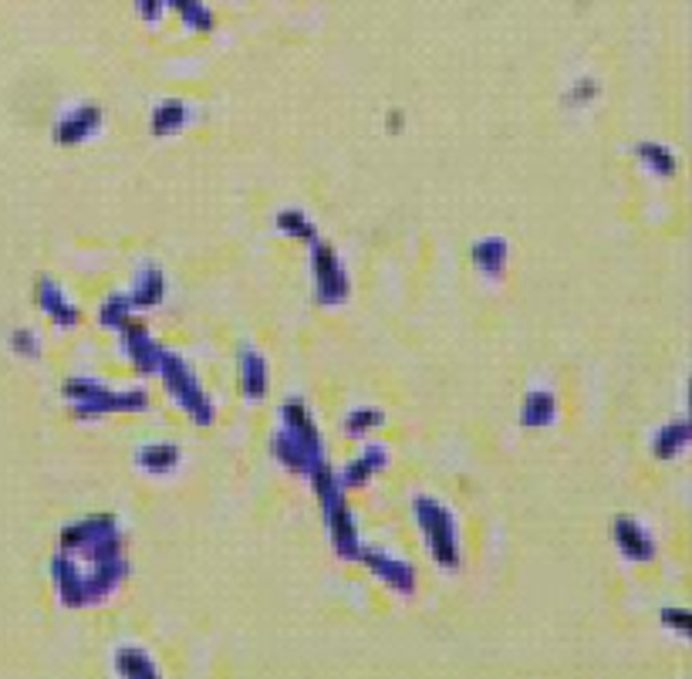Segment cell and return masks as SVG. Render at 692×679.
<instances>
[{
	"instance_id": "13",
	"label": "cell",
	"mask_w": 692,
	"mask_h": 679,
	"mask_svg": "<svg viewBox=\"0 0 692 679\" xmlns=\"http://www.w3.org/2000/svg\"><path fill=\"white\" fill-rule=\"evenodd\" d=\"M385 466H389V446L369 440V446L359 456H352L341 470H334V481H338L341 491H359V487H365L375 477V473H382Z\"/></svg>"
},
{
	"instance_id": "22",
	"label": "cell",
	"mask_w": 692,
	"mask_h": 679,
	"mask_svg": "<svg viewBox=\"0 0 692 679\" xmlns=\"http://www.w3.org/2000/svg\"><path fill=\"white\" fill-rule=\"evenodd\" d=\"M636 156H639V163H642L652 176H659V179H672V176L679 173V156H675L665 143L645 140V143L636 146Z\"/></svg>"
},
{
	"instance_id": "26",
	"label": "cell",
	"mask_w": 692,
	"mask_h": 679,
	"mask_svg": "<svg viewBox=\"0 0 692 679\" xmlns=\"http://www.w3.org/2000/svg\"><path fill=\"white\" fill-rule=\"evenodd\" d=\"M132 315H135V311H132L125 291L109 295V298L102 301V308H99V321H102V328H109V331H118L125 321H132Z\"/></svg>"
},
{
	"instance_id": "16",
	"label": "cell",
	"mask_w": 692,
	"mask_h": 679,
	"mask_svg": "<svg viewBox=\"0 0 692 679\" xmlns=\"http://www.w3.org/2000/svg\"><path fill=\"white\" fill-rule=\"evenodd\" d=\"M183 463V450L179 443L159 440V443H143L135 450V466L149 473V477H169L173 470H179Z\"/></svg>"
},
{
	"instance_id": "6",
	"label": "cell",
	"mask_w": 692,
	"mask_h": 679,
	"mask_svg": "<svg viewBox=\"0 0 692 679\" xmlns=\"http://www.w3.org/2000/svg\"><path fill=\"white\" fill-rule=\"evenodd\" d=\"M163 379V389L166 395L173 399L176 410L193 423V426H210L217 420V410H214V399L206 395V389L199 385L193 366L179 356V352H163V362H159V372Z\"/></svg>"
},
{
	"instance_id": "17",
	"label": "cell",
	"mask_w": 692,
	"mask_h": 679,
	"mask_svg": "<svg viewBox=\"0 0 692 679\" xmlns=\"http://www.w3.org/2000/svg\"><path fill=\"white\" fill-rule=\"evenodd\" d=\"M237 369H240V389H244L247 402H260L267 395V389H270V366H267V359L257 349L244 346L240 356H237Z\"/></svg>"
},
{
	"instance_id": "3",
	"label": "cell",
	"mask_w": 692,
	"mask_h": 679,
	"mask_svg": "<svg viewBox=\"0 0 692 679\" xmlns=\"http://www.w3.org/2000/svg\"><path fill=\"white\" fill-rule=\"evenodd\" d=\"M64 402L72 405L75 420H102V416H115V413H143L149 410V392L146 389H112L102 379H89V375H75L64 379L61 385Z\"/></svg>"
},
{
	"instance_id": "23",
	"label": "cell",
	"mask_w": 692,
	"mask_h": 679,
	"mask_svg": "<svg viewBox=\"0 0 692 679\" xmlns=\"http://www.w3.org/2000/svg\"><path fill=\"white\" fill-rule=\"evenodd\" d=\"M689 446V423L679 420V423H665L655 436H652V453L659 460H679Z\"/></svg>"
},
{
	"instance_id": "15",
	"label": "cell",
	"mask_w": 692,
	"mask_h": 679,
	"mask_svg": "<svg viewBox=\"0 0 692 679\" xmlns=\"http://www.w3.org/2000/svg\"><path fill=\"white\" fill-rule=\"evenodd\" d=\"M128 295V305L132 311H149V308H159L166 301V275L159 264H143L135 275V285Z\"/></svg>"
},
{
	"instance_id": "10",
	"label": "cell",
	"mask_w": 692,
	"mask_h": 679,
	"mask_svg": "<svg viewBox=\"0 0 692 679\" xmlns=\"http://www.w3.org/2000/svg\"><path fill=\"white\" fill-rule=\"evenodd\" d=\"M34 301H38V311L61 331H72L82 325V308L75 305V298L48 275H41L34 281Z\"/></svg>"
},
{
	"instance_id": "9",
	"label": "cell",
	"mask_w": 692,
	"mask_h": 679,
	"mask_svg": "<svg viewBox=\"0 0 692 679\" xmlns=\"http://www.w3.org/2000/svg\"><path fill=\"white\" fill-rule=\"evenodd\" d=\"M105 122V112L102 105L95 102H79L72 109H64L58 119H54V128H51V140L61 146V150H72V146H85L92 135L102 128Z\"/></svg>"
},
{
	"instance_id": "2",
	"label": "cell",
	"mask_w": 692,
	"mask_h": 679,
	"mask_svg": "<svg viewBox=\"0 0 692 679\" xmlns=\"http://www.w3.org/2000/svg\"><path fill=\"white\" fill-rule=\"evenodd\" d=\"M270 453L277 463L304 481H311L321 466H328V446L304 399L295 395L281 405V426L270 436Z\"/></svg>"
},
{
	"instance_id": "29",
	"label": "cell",
	"mask_w": 692,
	"mask_h": 679,
	"mask_svg": "<svg viewBox=\"0 0 692 679\" xmlns=\"http://www.w3.org/2000/svg\"><path fill=\"white\" fill-rule=\"evenodd\" d=\"M662 623H665V629H672V632H679L682 639H689V626H692V619H689V613L685 608H679V605H669V608H662Z\"/></svg>"
},
{
	"instance_id": "11",
	"label": "cell",
	"mask_w": 692,
	"mask_h": 679,
	"mask_svg": "<svg viewBox=\"0 0 692 679\" xmlns=\"http://www.w3.org/2000/svg\"><path fill=\"white\" fill-rule=\"evenodd\" d=\"M359 562L389 588V591H395V595H415V568L405 562V558H395V555H389V552H382V548H362V555H359Z\"/></svg>"
},
{
	"instance_id": "19",
	"label": "cell",
	"mask_w": 692,
	"mask_h": 679,
	"mask_svg": "<svg viewBox=\"0 0 692 679\" xmlns=\"http://www.w3.org/2000/svg\"><path fill=\"white\" fill-rule=\"evenodd\" d=\"M189 122H193V109L183 99H163L149 115V132L156 140H169V135H179Z\"/></svg>"
},
{
	"instance_id": "27",
	"label": "cell",
	"mask_w": 692,
	"mask_h": 679,
	"mask_svg": "<svg viewBox=\"0 0 692 679\" xmlns=\"http://www.w3.org/2000/svg\"><path fill=\"white\" fill-rule=\"evenodd\" d=\"M8 346H11L14 356H21L28 362L41 359V335L34 328H14L11 338H8Z\"/></svg>"
},
{
	"instance_id": "12",
	"label": "cell",
	"mask_w": 692,
	"mask_h": 679,
	"mask_svg": "<svg viewBox=\"0 0 692 679\" xmlns=\"http://www.w3.org/2000/svg\"><path fill=\"white\" fill-rule=\"evenodd\" d=\"M611 534H614V545L621 552V558L632 562V565H652L655 555H659V545L655 537L649 534V527L636 517H614L611 524Z\"/></svg>"
},
{
	"instance_id": "24",
	"label": "cell",
	"mask_w": 692,
	"mask_h": 679,
	"mask_svg": "<svg viewBox=\"0 0 692 679\" xmlns=\"http://www.w3.org/2000/svg\"><path fill=\"white\" fill-rule=\"evenodd\" d=\"M273 227L281 230L285 237H291V240H301V244H311L314 237H318V227H314V220L301 210V207H288V210H277V217H273Z\"/></svg>"
},
{
	"instance_id": "8",
	"label": "cell",
	"mask_w": 692,
	"mask_h": 679,
	"mask_svg": "<svg viewBox=\"0 0 692 679\" xmlns=\"http://www.w3.org/2000/svg\"><path fill=\"white\" fill-rule=\"evenodd\" d=\"M118 349H122V356L132 362V369L138 372V375H156L159 372V362H163V352H166V346L159 342V338L143 325V321H125L118 331Z\"/></svg>"
},
{
	"instance_id": "30",
	"label": "cell",
	"mask_w": 692,
	"mask_h": 679,
	"mask_svg": "<svg viewBox=\"0 0 692 679\" xmlns=\"http://www.w3.org/2000/svg\"><path fill=\"white\" fill-rule=\"evenodd\" d=\"M135 14L146 24H159L166 14V0H135Z\"/></svg>"
},
{
	"instance_id": "20",
	"label": "cell",
	"mask_w": 692,
	"mask_h": 679,
	"mask_svg": "<svg viewBox=\"0 0 692 679\" xmlns=\"http://www.w3.org/2000/svg\"><path fill=\"white\" fill-rule=\"evenodd\" d=\"M166 11H173L179 24L193 34H210L217 28V14L206 0H166Z\"/></svg>"
},
{
	"instance_id": "21",
	"label": "cell",
	"mask_w": 692,
	"mask_h": 679,
	"mask_svg": "<svg viewBox=\"0 0 692 679\" xmlns=\"http://www.w3.org/2000/svg\"><path fill=\"white\" fill-rule=\"evenodd\" d=\"M112 669L118 676H135V679H156L159 676L156 659L143 646H118L115 656H112Z\"/></svg>"
},
{
	"instance_id": "31",
	"label": "cell",
	"mask_w": 692,
	"mask_h": 679,
	"mask_svg": "<svg viewBox=\"0 0 692 679\" xmlns=\"http://www.w3.org/2000/svg\"><path fill=\"white\" fill-rule=\"evenodd\" d=\"M385 125H389V132H402V125H405V119H402V112L395 109V112L389 115V122H385Z\"/></svg>"
},
{
	"instance_id": "7",
	"label": "cell",
	"mask_w": 692,
	"mask_h": 679,
	"mask_svg": "<svg viewBox=\"0 0 692 679\" xmlns=\"http://www.w3.org/2000/svg\"><path fill=\"white\" fill-rule=\"evenodd\" d=\"M308 264H311V291H314V301L321 308H338L352 298V278H349V267L338 257V250L314 237L308 244Z\"/></svg>"
},
{
	"instance_id": "5",
	"label": "cell",
	"mask_w": 692,
	"mask_h": 679,
	"mask_svg": "<svg viewBox=\"0 0 692 679\" xmlns=\"http://www.w3.org/2000/svg\"><path fill=\"white\" fill-rule=\"evenodd\" d=\"M412 517H415V524H420V534L426 541L433 562L443 572H459L463 568V541H459L456 514L430 494H415Z\"/></svg>"
},
{
	"instance_id": "28",
	"label": "cell",
	"mask_w": 692,
	"mask_h": 679,
	"mask_svg": "<svg viewBox=\"0 0 692 679\" xmlns=\"http://www.w3.org/2000/svg\"><path fill=\"white\" fill-rule=\"evenodd\" d=\"M601 95V85H598V79H591V75H585V79H578L571 89H568V95H565V102L571 105V109H581V105H591L595 99Z\"/></svg>"
},
{
	"instance_id": "4",
	"label": "cell",
	"mask_w": 692,
	"mask_h": 679,
	"mask_svg": "<svg viewBox=\"0 0 692 679\" xmlns=\"http://www.w3.org/2000/svg\"><path fill=\"white\" fill-rule=\"evenodd\" d=\"M311 487H314V497L321 501V511H324V527H328V537H331V548L341 562H359L362 555V534H359V521H355V511L344 501V491L338 487L334 481V466H321L314 477H311Z\"/></svg>"
},
{
	"instance_id": "14",
	"label": "cell",
	"mask_w": 692,
	"mask_h": 679,
	"mask_svg": "<svg viewBox=\"0 0 692 679\" xmlns=\"http://www.w3.org/2000/svg\"><path fill=\"white\" fill-rule=\"evenodd\" d=\"M469 260L487 281H500L507 275V260H510V240L500 234L476 237L469 247Z\"/></svg>"
},
{
	"instance_id": "25",
	"label": "cell",
	"mask_w": 692,
	"mask_h": 679,
	"mask_svg": "<svg viewBox=\"0 0 692 679\" xmlns=\"http://www.w3.org/2000/svg\"><path fill=\"white\" fill-rule=\"evenodd\" d=\"M382 426H385V413L379 405H355V410H349V416H344V433L352 440H369Z\"/></svg>"
},
{
	"instance_id": "1",
	"label": "cell",
	"mask_w": 692,
	"mask_h": 679,
	"mask_svg": "<svg viewBox=\"0 0 692 679\" xmlns=\"http://www.w3.org/2000/svg\"><path fill=\"white\" fill-rule=\"evenodd\" d=\"M128 578L125 537L112 514H89L68 524L51 558V582L68 608L109 601Z\"/></svg>"
},
{
	"instance_id": "18",
	"label": "cell",
	"mask_w": 692,
	"mask_h": 679,
	"mask_svg": "<svg viewBox=\"0 0 692 679\" xmlns=\"http://www.w3.org/2000/svg\"><path fill=\"white\" fill-rule=\"evenodd\" d=\"M558 423V395L550 389H530L524 395V405H520V426L527 430H550Z\"/></svg>"
}]
</instances>
